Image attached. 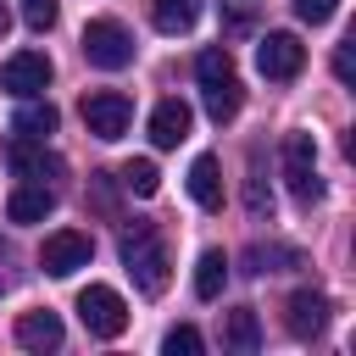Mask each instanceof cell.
<instances>
[{"instance_id": "1", "label": "cell", "mask_w": 356, "mask_h": 356, "mask_svg": "<svg viewBox=\"0 0 356 356\" xmlns=\"http://www.w3.org/2000/svg\"><path fill=\"white\" fill-rule=\"evenodd\" d=\"M195 78H200V95H206V117H211L217 128H222V122H234V117H239V106H245V89H239L234 56H228L222 44L200 50V56H195Z\"/></svg>"}, {"instance_id": "2", "label": "cell", "mask_w": 356, "mask_h": 356, "mask_svg": "<svg viewBox=\"0 0 356 356\" xmlns=\"http://www.w3.org/2000/svg\"><path fill=\"white\" fill-rule=\"evenodd\" d=\"M122 261H128V273H134V284H139L145 295H161L167 278H172V273H167V267H172V261H167V245H161L150 228H128V234H122Z\"/></svg>"}, {"instance_id": "3", "label": "cell", "mask_w": 356, "mask_h": 356, "mask_svg": "<svg viewBox=\"0 0 356 356\" xmlns=\"http://www.w3.org/2000/svg\"><path fill=\"white\" fill-rule=\"evenodd\" d=\"M83 56H89V67H100V72H122V67L134 61V33H128L117 17H89V22H83Z\"/></svg>"}, {"instance_id": "4", "label": "cell", "mask_w": 356, "mask_h": 356, "mask_svg": "<svg viewBox=\"0 0 356 356\" xmlns=\"http://www.w3.org/2000/svg\"><path fill=\"white\" fill-rule=\"evenodd\" d=\"M284 178H289V195H295L300 206H317V200H323L317 139H312V134H289V139H284Z\"/></svg>"}, {"instance_id": "5", "label": "cell", "mask_w": 356, "mask_h": 356, "mask_svg": "<svg viewBox=\"0 0 356 356\" xmlns=\"http://www.w3.org/2000/svg\"><path fill=\"white\" fill-rule=\"evenodd\" d=\"M78 317H83V328H89L95 339H117V334L128 328V306H122V295H117L111 284L78 289Z\"/></svg>"}, {"instance_id": "6", "label": "cell", "mask_w": 356, "mask_h": 356, "mask_svg": "<svg viewBox=\"0 0 356 356\" xmlns=\"http://www.w3.org/2000/svg\"><path fill=\"white\" fill-rule=\"evenodd\" d=\"M83 122L95 139H122L134 128V100L117 89H95V95H83Z\"/></svg>"}, {"instance_id": "7", "label": "cell", "mask_w": 356, "mask_h": 356, "mask_svg": "<svg viewBox=\"0 0 356 356\" xmlns=\"http://www.w3.org/2000/svg\"><path fill=\"white\" fill-rule=\"evenodd\" d=\"M89 256H95V239H89V234L56 228V234L44 239V250H39V267H44L50 278H72L78 267H89Z\"/></svg>"}, {"instance_id": "8", "label": "cell", "mask_w": 356, "mask_h": 356, "mask_svg": "<svg viewBox=\"0 0 356 356\" xmlns=\"http://www.w3.org/2000/svg\"><path fill=\"white\" fill-rule=\"evenodd\" d=\"M44 83H50V56H44V50H17V56H6V67H0V89H6L11 100L44 95Z\"/></svg>"}, {"instance_id": "9", "label": "cell", "mask_w": 356, "mask_h": 356, "mask_svg": "<svg viewBox=\"0 0 356 356\" xmlns=\"http://www.w3.org/2000/svg\"><path fill=\"white\" fill-rule=\"evenodd\" d=\"M300 67H306V44H300L295 33H267V39L256 44V72H261V78L289 83Z\"/></svg>"}, {"instance_id": "10", "label": "cell", "mask_w": 356, "mask_h": 356, "mask_svg": "<svg viewBox=\"0 0 356 356\" xmlns=\"http://www.w3.org/2000/svg\"><path fill=\"white\" fill-rule=\"evenodd\" d=\"M189 128H195V111H189V100H178V95L156 100V111H150V145H156V150H172V145H184V139H189Z\"/></svg>"}, {"instance_id": "11", "label": "cell", "mask_w": 356, "mask_h": 356, "mask_svg": "<svg viewBox=\"0 0 356 356\" xmlns=\"http://www.w3.org/2000/svg\"><path fill=\"white\" fill-rule=\"evenodd\" d=\"M284 323H289L295 339H317V334L328 328V295H317V289H295L289 306H284Z\"/></svg>"}, {"instance_id": "12", "label": "cell", "mask_w": 356, "mask_h": 356, "mask_svg": "<svg viewBox=\"0 0 356 356\" xmlns=\"http://www.w3.org/2000/svg\"><path fill=\"white\" fill-rule=\"evenodd\" d=\"M6 161H11V172H22V178L61 172V161L44 150V139H17V134H11V145H6Z\"/></svg>"}, {"instance_id": "13", "label": "cell", "mask_w": 356, "mask_h": 356, "mask_svg": "<svg viewBox=\"0 0 356 356\" xmlns=\"http://www.w3.org/2000/svg\"><path fill=\"white\" fill-rule=\"evenodd\" d=\"M56 122H61V117H56V106H50V100H39V95H28V100L17 106V117H11V134H17V139H50V134H56Z\"/></svg>"}, {"instance_id": "14", "label": "cell", "mask_w": 356, "mask_h": 356, "mask_svg": "<svg viewBox=\"0 0 356 356\" xmlns=\"http://www.w3.org/2000/svg\"><path fill=\"white\" fill-rule=\"evenodd\" d=\"M17 345L22 350H56L61 345V317L56 312H22L17 317Z\"/></svg>"}, {"instance_id": "15", "label": "cell", "mask_w": 356, "mask_h": 356, "mask_svg": "<svg viewBox=\"0 0 356 356\" xmlns=\"http://www.w3.org/2000/svg\"><path fill=\"white\" fill-rule=\"evenodd\" d=\"M189 195H195V206H206V211L222 206V172H217V156H195V161H189Z\"/></svg>"}, {"instance_id": "16", "label": "cell", "mask_w": 356, "mask_h": 356, "mask_svg": "<svg viewBox=\"0 0 356 356\" xmlns=\"http://www.w3.org/2000/svg\"><path fill=\"white\" fill-rule=\"evenodd\" d=\"M50 211H56V195L50 189H33V184L28 189H11V200H6V217L11 222H44Z\"/></svg>"}, {"instance_id": "17", "label": "cell", "mask_w": 356, "mask_h": 356, "mask_svg": "<svg viewBox=\"0 0 356 356\" xmlns=\"http://www.w3.org/2000/svg\"><path fill=\"white\" fill-rule=\"evenodd\" d=\"M150 22L161 33H189L200 22V0H150Z\"/></svg>"}, {"instance_id": "18", "label": "cell", "mask_w": 356, "mask_h": 356, "mask_svg": "<svg viewBox=\"0 0 356 356\" xmlns=\"http://www.w3.org/2000/svg\"><path fill=\"white\" fill-rule=\"evenodd\" d=\"M222 284H228V256L222 250H200V261H195V295L200 300H217Z\"/></svg>"}, {"instance_id": "19", "label": "cell", "mask_w": 356, "mask_h": 356, "mask_svg": "<svg viewBox=\"0 0 356 356\" xmlns=\"http://www.w3.org/2000/svg\"><path fill=\"white\" fill-rule=\"evenodd\" d=\"M222 339H228L234 350H256V345H261V323H256V312H250V306H234L228 323H222Z\"/></svg>"}, {"instance_id": "20", "label": "cell", "mask_w": 356, "mask_h": 356, "mask_svg": "<svg viewBox=\"0 0 356 356\" xmlns=\"http://www.w3.org/2000/svg\"><path fill=\"white\" fill-rule=\"evenodd\" d=\"M117 178H122V189H128V195H156V189H161V172H156V161H150V156L122 161V172H117Z\"/></svg>"}, {"instance_id": "21", "label": "cell", "mask_w": 356, "mask_h": 356, "mask_svg": "<svg viewBox=\"0 0 356 356\" xmlns=\"http://www.w3.org/2000/svg\"><path fill=\"white\" fill-rule=\"evenodd\" d=\"M245 261H250V273H284V267H300V250H289V245H256Z\"/></svg>"}, {"instance_id": "22", "label": "cell", "mask_w": 356, "mask_h": 356, "mask_svg": "<svg viewBox=\"0 0 356 356\" xmlns=\"http://www.w3.org/2000/svg\"><path fill=\"white\" fill-rule=\"evenodd\" d=\"M161 350H167V356H200V334H195L189 323H178V328H167Z\"/></svg>"}, {"instance_id": "23", "label": "cell", "mask_w": 356, "mask_h": 356, "mask_svg": "<svg viewBox=\"0 0 356 356\" xmlns=\"http://www.w3.org/2000/svg\"><path fill=\"white\" fill-rule=\"evenodd\" d=\"M22 22L33 33H50L56 28V0H22Z\"/></svg>"}, {"instance_id": "24", "label": "cell", "mask_w": 356, "mask_h": 356, "mask_svg": "<svg viewBox=\"0 0 356 356\" xmlns=\"http://www.w3.org/2000/svg\"><path fill=\"white\" fill-rule=\"evenodd\" d=\"M245 206H250V217L261 222V217H273V195H267V184H261V172H250V189H245Z\"/></svg>"}, {"instance_id": "25", "label": "cell", "mask_w": 356, "mask_h": 356, "mask_svg": "<svg viewBox=\"0 0 356 356\" xmlns=\"http://www.w3.org/2000/svg\"><path fill=\"white\" fill-rule=\"evenodd\" d=\"M334 11H339V0H295V17H300V22H312V28H323Z\"/></svg>"}, {"instance_id": "26", "label": "cell", "mask_w": 356, "mask_h": 356, "mask_svg": "<svg viewBox=\"0 0 356 356\" xmlns=\"http://www.w3.org/2000/svg\"><path fill=\"white\" fill-rule=\"evenodd\" d=\"M334 72L350 83V44H339V50H334Z\"/></svg>"}, {"instance_id": "27", "label": "cell", "mask_w": 356, "mask_h": 356, "mask_svg": "<svg viewBox=\"0 0 356 356\" xmlns=\"http://www.w3.org/2000/svg\"><path fill=\"white\" fill-rule=\"evenodd\" d=\"M6 22H11V17H6V6H0V33H6Z\"/></svg>"}]
</instances>
